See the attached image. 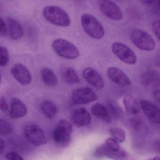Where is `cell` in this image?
I'll return each instance as SVG.
<instances>
[{"instance_id": "29", "label": "cell", "mask_w": 160, "mask_h": 160, "mask_svg": "<svg viewBox=\"0 0 160 160\" xmlns=\"http://www.w3.org/2000/svg\"><path fill=\"white\" fill-rule=\"evenodd\" d=\"M154 33L160 41V20H155L152 23Z\"/></svg>"}, {"instance_id": "3", "label": "cell", "mask_w": 160, "mask_h": 160, "mask_svg": "<svg viewBox=\"0 0 160 160\" xmlns=\"http://www.w3.org/2000/svg\"><path fill=\"white\" fill-rule=\"evenodd\" d=\"M73 130L70 122L62 119L58 122L53 132V139L56 145L60 147H65L69 144L71 141V135Z\"/></svg>"}, {"instance_id": "34", "label": "cell", "mask_w": 160, "mask_h": 160, "mask_svg": "<svg viewBox=\"0 0 160 160\" xmlns=\"http://www.w3.org/2000/svg\"><path fill=\"white\" fill-rule=\"evenodd\" d=\"M154 96L156 100L160 104V89L155 91L154 92Z\"/></svg>"}, {"instance_id": "17", "label": "cell", "mask_w": 160, "mask_h": 160, "mask_svg": "<svg viewBox=\"0 0 160 160\" xmlns=\"http://www.w3.org/2000/svg\"><path fill=\"white\" fill-rule=\"evenodd\" d=\"M7 23L11 38L15 40L20 39L23 35V29L21 23L11 17L8 18Z\"/></svg>"}, {"instance_id": "31", "label": "cell", "mask_w": 160, "mask_h": 160, "mask_svg": "<svg viewBox=\"0 0 160 160\" xmlns=\"http://www.w3.org/2000/svg\"><path fill=\"white\" fill-rule=\"evenodd\" d=\"M131 124L134 129L138 130L140 129L142 126V121L141 119L137 118H133L130 119Z\"/></svg>"}, {"instance_id": "5", "label": "cell", "mask_w": 160, "mask_h": 160, "mask_svg": "<svg viewBox=\"0 0 160 160\" xmlns=\"http://www.w3.org/2000/svg\"><path fill=\"white\" fill-rule=\"evenodd\" d=\"M130 39L132 43L141 50L151 51L155 48V42L152 37L142 30L132 31L131 34Z\"/></svg>"}, {"instance_id": "40", "label": "cell", "mask_w": 160, "mask_h": 160, "mask_svg": "<svg viewBox=\"0 0 160 160\" xmlns=\"http://www.w3.org/2000/svg\"><path fill=\"white\" fill-rule=\"evenodd\" d=\"M158 2L159 6L160 7V0H158Z\"/></svg>"}, {"instance_id": "8", "label": "cell", "mask_w": 160, "mask_h": 160, "mask_svg": "<svg viewBox=\"0 0 160 160\" xmlns=\"http://www.w3.org/2000/svg\"><path fill=\"white\" fill-rule=\"evenodd\" d=\"M98 5L101 13L108 18L113 20H120L123 18L121 8L111 0H99Z\"/></svg>"}, {"instance_id": "7", "label": "cell", "mask_w": 160, "mask_h": 160, "mask_svg": "<svg viewBox=\"0 0 160 160\" xmlns=\"http://www.w3.org/2000/svg\"><path fill=\"white\" fill-rule=\"evenodd\" d=\"M97 96L91 88L82 87L76 88L71 93V102L76 105L87 104L97 100Z\"/></svg>"}, {"instance_id": "26", "label": "cell", "mask_w": 160, "mask_h": 160, "mask_svg": "<svg viewBox=\"0 0 160 160\" xmlns=\"http://www.w3.org/2000/svg\"><path fill=\"white\" fill-rule=\"evenodd\" d=\"M13 131V128L9 122L5 119H0V133L2 135H7L10 134Z\"/></svg>"}, {"instance_id": "6", "label": "cell", "mask_w": 160, "mask_h": 160, "mask_svg": "<svg viewBox=\"0 0 160 160\" xmlns=\"http://www.w3.org/2000/svg\"><path fill=\"white\" fill-rule=\"evenodd\" d=\"M112 52L120 61L128 65H134L137 62V57L134 52L126 44L119 42L113 43Z\"/></svg>"}, {"instance_id": "27", "label": "cell", "mask_w": 160, "mask_h": 160, "mask_svg": "<svg viewBox=\"0 0 160 160\" xmlns=\"http://www.w3.org/2000/svg\"><path fill=\"white\" fill-rule=\"evenodd\" d=\"M0 53H1V67H4L7 64L9 61V53L6 48L1 46L0 48Z\"/></svg>"}, {"instance_id": "28", "label": "cell", "mask_w": 160, "mask_h": 160, "mask_svg": "<svg viewBox=\"0 0 160 160\" xmlns=\"http://www.w3.org/2000/svg\"><path fill=\"white\" fill-rule=\"evenodd\" d=\"M105 145L109 150L113 152H116L120 149L118 142L113 138L107 139Z\"/></svg>"}, {"instance_id": "10", "label": "cell", "mask_w": 160, "mask_h": 160, "mask_svg": "<svg viewBox=\"0 0 160 160\" xmlns=\"http://www.w3.org/2000/svg\"><path fill=\"white\" fill-rule=\"evenodd\" d=\"M107 75L109 79L120 86L129 87L132 85L131 81L128 76L118 68H109L107 70Z\"/></svg>"}, {"instance_id": "21", "label": "cell", "mask_w": 160, "mask_h": 160, "mask_svg": "<svg viewBox=\"0 0 160 160\" xmlns=\"http://www.w3.org/2000/svg\"><path fill=\"white\" fill-rule=\"evenodd\" d=\"M123 103L125 109L129 113L136 115L139 113L141 110V106L137 102L136 99L132 96L127 95L123 99Z\"/></svg>"}, {"instance_id": "11", "label": "cell", "mask_w": 160, "mask_h": 160, "mask_svg": "<svg viewBox=\"0 0 160 160\" xmlns=\"http://www.w3.org/2000/svg\"><path fill=\"white\" fill-rule=\"evenodd\" d=\"M13 78L23 85L30 84L32 78L31 73L26 67L21 63L14 65L11 69Z\"/></svg>"}, {"instance_id": "1", "label": "cell", "mask_w": 160, "mask_h": 160, "mask_svg": "<svg viewBox=\"0 0 160 160\" xmlns=\"http://www.w3.org/2000/svg\"><path fill=\"white\" fill-rule=\"evenodd\" d=\"M44 18L54 25L67 27L71 24V20L68 13L61 8L56 6H47L43 11Z\"/></svg>"}, {"instance_id": "23", "label": "cell", "mask_w": 160, "mask_h": 160, "mask_svg": "<svg viewBox=\"0 0 160 160\" xmlns=\"http://www.w3.org/2000/svg\"><path fill=\"white\" fill-rule=\"evenodd\" d=\"M62 73L63 78L69 83L78 84L80 83L79 76L72 68L67 67L64 68Z\"/></svg>"}, {"instance_id": "19", "label": "cell", "mask_w": 160, "mask_h": 160, "mask_svg": "<svg viewBox=\"0 0 160 160\" xmlns=\"http://www.w3.org/2000/svg\"><path fill=\"white\" fill-rule=\"evenodd\" d=\"M91 112L93 115L100 118L107 123L111 122L112 117L108 109L101 103H97L91 107Z\"/></svg>"}, {"instance_id": "32", "label": "cell", "mask_w": 160, "mask_h": 160, "mask_svg": "<svg viewBox=\"0 0 160 160\" xmlns=\"http://www.w3.org/2000/svg\"><path fill=\"white\" fill-rule=\"evenodd\" d=\"M8 29L6 24L2 18L0 19V35L2 37H5L7 35Z\"/></svg>"}, {"instance_id": "16", "label": "cell", "mask_w": 160, "mask_h": 160, "mask_svg": "<svg viewBox=\"0 0 160 160\" xmlns=\"http://www.w3.org/2000/svg\"><path fill=\"white\" fill-rule=\"evenodd\" d=\"M27 113V108L24 103L17 98H13L11 100V107L9 116L12 119L21 118Z\"/></svg>"}, {"instance_id": "24", "label": "cell", "mask_w": 160, "mask_h": 160, "mask_svg": "<svg viewBox=\"0 0 160 160\" xmlns=\"http://www.w3.org/2000/svg\"><path fill=\"white\" fill-rule=\"evenodd\" d=\"M107 106V109L111 116H112L113 117L116 118L121 117L123 114V111L118 104L114 101H109L108 102Z\"/></svg>"}, {"instance_id": "30", "label": "cell", "mask_w": 160, "mask_h": 160, "mask_svg": "<svg viewBox=\"0 0 160 160\" xmlns=\"http://www.w3.org/2000/svg\"><path fill=\"white\" fill-rule=\"evenodd\" d=\"M5 158L7 160H24L20 155L16 152H11L6 154Z\"/></svg>"}, {"instance_id": "2", "label": "cell", "mask_w": 160, "mask_h": 160, "mask_svg": "<svg viewBox=\"0 0 160 160\" xmlns=\"http://www.w3.org/2000/svg\"><path fill=\"white\" fill-rule=\"evenodd\" d=\"M81 22L85 32L92 38L100 39L104 36L105 31L102 24L93 15L83 14Z\"/></svg>"}, {"instance_id": "12", "label": "cell", "mask_w": 160, "mask_h": 160, "mask_svg": "<svg viewBox=\"0 0 160 160\" xmlns=\"http://www.w3.org/2000/svg\"><path fill=\"white\" fill-rule=\"evenodd\" d=\"M71 123L78 127L88 126L91 122V116L89 112L84 108L76 109L70 116Z\"/></svg>"}, {"instance_id": "36", "label": "cell", "mask_w": 160, "mask_h": 160, "mask_svg": "<svg viewBox=\"0 0 160 160\" xmlns=\"http://www.w3.org/2000/svg\"><path fill=\"white\" fill-rule=\"evenodd\" d=\"M142 2L144 3L145 4H148L151 3L153 2V0H140Z\"/></svg>"}, {"instance_id": "39", "label": "cell", "mask_w": 160, "mask_h": 160, "mask_svg": "<svg viewBox=\"0 0 160 160\" xmlns=\"http://www.w3.org/2000/svg\"><path fill=\"white\" fill-rule=\"evenodd\" d=\"M157 62L158 64L160 66V54L158 56L157 59Z\"/></svg>"}, {"instance_id": "14", "label": "cell", "mask_w": 160, "mask_h": 160, "mask_svg": "<svg viewBox=\"0 0 160 160\" xmlns=\"http://www.w3.org/2000/svg\"><path fill=\"white\" fill-rule=\"evenodd\" d=\"M83 76L85 81L97 89L104 88V82L101 75L96 70L91 68H85L83 72Z\"/></svg>"}, {"instance_id": "20", "label": "cell", "mask_w": 160, "mask_h": 160, "mask_svg": "<svg viewBox=\"0 0 160 160\" xmlns=\"http://www.w3.org/2000/svg\"><path fill=\"white\" fill-rule=\"evenodd\" d=\"M40 109L43 114L47 118L52 119L56 116L58 113V109L54 102L47 100L41 102Z\"/></svg>"}, {"instance_id": "41", "label": "cell", "mask_w": 160, "mask_h": 160, "mask_svg": "<svg viewBox=\"0 0 160 160\" xmlns=\"http://www.w3.org/2000/svg\"><path fill=\"white\" fill-rule=\"evenodd\" d=\"M75 1H78V2H79V1H81V0H75Z\"/></svg>"}, {"instance_id": "38", "label": "cell", "mask_w": 160, "mask_h": 160, "mask_svg": "<svg viewBox=\"0 0 160 160\" xmlns=\"http://www.w3.org/2000/svg\"><path fill=\"white\" fill-rule=\"evenodd\" d=\"M148 160H160V157H155L154 158H152Z\"/></svg>"}, {"instance_id": "33", "label": "cell", "mask_w": 160, "mask_h": 160, "mask_svg": "<svg viewBox=\"0 0 160 160\" xmlns=\"http://www.w3.org/2000/svg\"><path fill=\"white\" fill-rule=\"evenodd\" d=\"M0 109L3 112H5L8 110V104L5 99L3 97H1L0 99Z\"/></svg>"}, {"instance_id": "13", "label": "cell", "mask_w": 160, "mask_h": 160, "mask_svg": "<svg viewBox=\"0 0 160 160\" xmlns=\"http://www.w3.org/2000/svg\"><path fill=\"white\" fill-rule=\"evenodd\" d=\"M144 113L153 123L160 124V109L154 103L145 100L140 102Z\"/></svg>"}, {"instance_id": "25", "label": "cell", "mask_w": 160, "mask_h": 160, "mask_svg": "<svg viewBox=\"0 0 160 160\" xmlns=\"http://www.w3.org/2000/svg\"><path fill=\"white\" fill-rule=\"evenodd\" d=\"M110 133L113 138L118 143H123L126 141V132L124 129L121 128H112L110 130Z\"/></svg>"}, {"instance_id": "35", "label": "cell", "mask_w": 160, "mask_h": 160, "mask_svg": "<svg viewBox=\"0 0 160 160\" xmlns=\"http://www.w3.org/2000/svg\"><path fill=\"white\" fill-rule=\"evenodd\" d=\"M0 146H1V153H2L3 150L4 148H5V144L3 140H2L1 139V143H0Z\"/></svg>"}, {"instance_id": "4", "label": "cell", "mask_w": 160, "mask_h": 160, "mask_svg": "<svg viewBox=\"0 0 160 160\" xmlns=\"http://www.w3.org/2000/svg\"><path fill=\"white\" fill-rule=\"evenodd\" d=\"M52 46L55 53L62 58L73 60L80 56V51L77 47L66 39L57 38L53 42Z\"/></svg>"}, {"instance_id": "22", "label": "cell", "mask_w": 160, "mask_h": 160, "mask_svg": "<svg viewBox=\"0 0 160 160\" xmlns=\"http://www.w3.org/2000/svg\"><path fill=\"white\" fill-rule=\"evenodd\" d=\"M40 76L43 82L48 86H54L58 83V79L54 72L48 68H44L41 69Z\"/></svg>"}, {"instance_id": "15", "label": "cell", "mask_w": 160, "mask_h": 160, "mask_svg": "<svg viewBox=\"0 0 160 160\" xmlns=\"http://www.w3.org/2000/svg\"><path fill=\"white\" fill-rule=\"evenodd\" d=\"M141 82L145 86L160 87V72L153 69L146 70L142 74Z\"/></svg>"}, {"instance_id": "9", "label": "cell", "mask_w": 160, "mask_h": 160, "mask_svg": "<svg viewBox=\"0 0 160 160\" xmlns=\"http://www.w3.org/2000/svg\"><path fill=\"white\" fill-rule=\"evenodd\" d=\"M24 134L28 142L34 145L40 146L47 143L43 131L37 125H27L24 128Z\"/></svg>"}, {"instance_id": "37", "label": "cell", "mask_w": 160, "mask_h": 160, "mask_svg": "<svg viewBox=\"0 0 160 160\" xmlns=\"http://www.w3.org/2000/svg\"><path fill=\"white\" fill-rule=\"evenodd\" d=\"M156 149L160 152V142L157 143L156 145Z\"/></svg>"}, {"instance_id": "18", "label": "cell", "mask_w": 160, "mask_h": 160, "mask_svg": "<svg viewBox=\"0 0 160 160\" xmlns=\"http://www.w3.org/2000/svg\"><path fill=\"white\" fill-rule=\"evenodd\" d=\"M103 157H106L113 160H134L133 157L124 149L120 148L116 152L109 150L106 145H102Z\"/></svg>"}]
</instances>
